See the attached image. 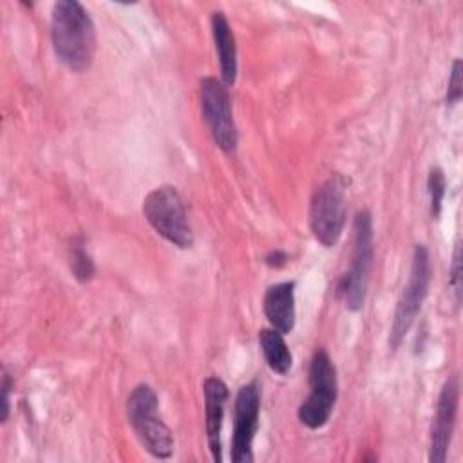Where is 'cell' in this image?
Wrapping results in <instances>:
<instances>
[{
    "instance_id": "5b68a950",
    "label": "cell",
    "mask_w": 463,
    "mask_h": 463,
    "mask_svg": "<svg viewBox=\"0 0 463 463\" xmlns=\"http://www.w3.org/2000/svg\"><path fill=\"white\" fill-rule=\"evenodd\" d=\"M429 282H430V257L423 244H416L412 251L409 280L398 298V304L392 315V324L389 333V347L392 351H396L402 345L405 335L409 333L412 322L416 320L421 309V304L427 297Z\"/></svg>"
},
{
    "instance_id": "7a4b0ae2",
    "label": "cell",
    "mask_w": 463,
    "mask_h": 463,
    "mask_svg": "<svg viewBox=\"0 0 463 463\" xmlns=\"http://www.w3.org/2000/svg\"><path fill=\"white\" fill-rule=\"evenodd\" d=\"M127 418L143 447L154 458L165 459L172 456V430L159 414V400L150 385L139 383L130 391L127 398Z\"/></svg>"
},
{
    "instance_id": "277c9868",
    "label": "cell",
    "mask_w": 463,
    "mask_h": 463,
    "mask_svg": "<svg viewBox=\"0 0 463 463\" xmlns=\"http://www.w3.org/2000/svg\"><path fill=\"white\" fill-rule=\"evenodd\" d=\"M143 215L148 224L170 244L192 248L194 232L181 194L172 184L154 188L143 201Z\"/></svg>"
},
{
    "instance_id": "8fae6325",
    "label": "cell",
    "mask_w": 463,
    "mask_h": 463,
    "mask_svg": "<svg viewBox=\"0 0 463 463\" xmlns=\"http://www.w3.org/2000/svg\"><path fill=\"white\" fill-rule=\"evenodd\" d=\"M204 391V427H206V439L215 463L222 461V447H221V430H222V418H224V405L228 400V387L226 383L217 378L210 376L203 383Z\"/></svg>"
},
{
    "instance_id": "8992f818",
    "label": "cell",
    "mask_w": 463,
    "mask_h": 463,
    "mask_svg": "<svg viewBox=\"0 0 463 463\" xmlns=\"http://www.w3.org/2000/svg\"><path fill=\"white\" fill-rule=\"evenodd\" d=\"M309 389L311 391L300 403L297 414L300 423L307 429H320L329 421L338 394L336 369L324 349L317 351L311 358Z\"/></svg>"
},
{
    "instance_id": "ac0fdd59",
    "label": "cell",
    "mask_w": 463,
    "mask_h": 463,
    "mask_svg": "<svg viewBox=\"0 0 463 463\" xmlns=\"http://www.w3.org/2000/svg\"><path fill=\"white\" fill-rule=\"evenodd\" d=\"M449 286L454 291V300L459 304L461 300V248L456 244L454 248V257H452V268H450V277H449Z\"/></svg>"
},
{
    "instance_id": "d6986e66",
    "label": "cell",
    "mask_w": 463,
    "mask_h": 463,
    "mask_svg": "<svg viewBox=\"0 0 463 463\" xmlns=\"http://www.w3.org/2000/svg\"><path fill=\"white\" fill-rule=\"evenodd\" d=\"M11 385H13L11 376H9L7 369L4 367L2 369V385H0V389H2V423L9 418V392H11Z\"/></svg>"
},
{
    "instance_id": "ba28073f",
    "label": "cell",
    "mask_w": 463,
    "mask_h": 463,
    "mask_svg": "<svg viewBox=\"0 0 463 463\" xmlns=\"http://www.w3.org/2000/svg\"><path fill=\"white\" fill-rule=\"evenodd\" d=\"M201 110L210 128L213 143L224 152L232 154L237 148V127L232 114V101L228 87L213 78L206 76L199 83Z\"/></svg>"
},
{
    "instance_id": "30bf717a",
    "label": "cell",
    "mask_w": 463,
    "mask_h": 463,
    "mask_svg": "<svg viewBox=\"0 0 463 463\" xmlns=\"http://www.w3.org/2000/svg\"><path fill=\"white\" fill-rule=\"evenodd\" d=\"M458 400H459V382H458V376L452 374L445 380L436 403V414L430 429V445H429L430 463H443L447 459L450 438L454 432L456 414H458Z\"/></svg>"
},
{
    "instance_id": "5bb4252c",
    "label": "cell",
    "mask_w": 463,
    "mask_h": 463,
    "mask_svg": "<svg viewBox=\"0 0 463 463\" xmlns=\"http://www.w3.org/2000/svg\"><path fill=\"white\" fill-rule=\"evenodd\" d=\"M259 345L268 367L277 374H288L293 364L291 351L284 342V335L273 327L259 331Z\"/></svg>"
},
{
    "instance_id": "9c48e42d",
    "label": "cell",
    "mask_w": 463,
    "mask_h": 463,
    "mask_svg": "<svg viewBox=\"0 0 463 463\" xmlns=\"http://www.w3.org/2000/svg\"><path fill=\"white\" fill-rule=\"evenodd\" d=\"M260 414V387L257 382L242 385L235 396L233 407V432L230 458L233 463L253 461V438L259 429Z\"/></svg>"
},
{
    "instance_id": "7c38bea8",
    "label": "cell",
    "mask_w": 463,
    "mask_h": 463,
    "mask_svg": "<svg viewBox=\"0 0 463 463\" xmlns=\"http://www.w3.org/2000/svg\"><path fill=\"white\" fill-rule=\"evenodd\" d=\"M262 307L271 327L288 335L295 326V282L286 280L269 286L264 293Z\"/></svg>"
},
{
    "instance_id": "9a60e30c",
    "label": "cell",
    "mask_w": 463,
    "mask_h": 463,
    "mask_svg": "<svg viewBox=\"0 0 463 463\" xmlns=\"http://www.w3.org/2000/svg\"><path fill=\"white\" fill-rule=\"evenodd\" d=\"M69 264H71V271L72 275L80 280V282H87L94 277V262L90 259V255L85 251L83 248V239H74L69 250Z\"/></svg>"
},
{
    "instance_id": "ffe728a7",
    "label": "cell",
    "mask_w": 463,
    "mask_h": 463,
    "mask_svg": "<svg viewBox=\"0 0 463 463\" xmlns=\"http://www.w3.org/2000/svg\"><path fill=\"white\" fill-rule=\"evenodd\" d=\"M286 260H288V255H286L284 251H280V250L269 251V253L266 255V264L271 266V268H280V266L286 264Z\"/></svg>"
},
{
    "instance_id": "52a82bcc",
    "label": "cell",
    "mask_w": 463,
    "mask_h": 463,
    "mask_svg": "<svg viewBox=\"0 0 463 463\" xmlns=\"http://www.w3.org/2000/svg\"><path fill=\"white\" fill-rule=\"evenodd\" d=\"M353 230H354V241H353L351 268L340 280L338 293L344 297L345 306L356 311L365 302L369 273L373 266V219L369 210L356 212Z\"/></svg>"
},
{
    "instance_id": "3957f363",
    "label": "cell",
    "mask_w": 463,
    "mask_h": 463,
    "mask_svg": "<svg viewBox=\"0 0 463 463\" xmlns=\"http://www.w3.org/2000/svg\"><path fill=\"white\" fill-rule=\"evenodd\" d=\"M347 217V179L331 174L313 194L309 203V228L313 237L331 248L342 237Z\"/></svg>"
},
{
    "instance_id": "4fadbf2b",
    "label": "cell",
    "mask_w": 463,
    "mask_h": 463,
    "mask_svg": "<svg viewBox=\"0 0 463 463\" xmlns=\"http://www.w3.org/2000/svg\"><path fill=\"white\" fill-rule=\"evenodd\" d=\"M212 36L215 43V51L219 56L221 67V81L226 87H232L237 80V45L233 31L228 24V18L222 11L212 13Z\"/></svg>"
},
{
    "instance_id": "6da1fadb",
    "label": "cell",
    "mask_w": 463,
    "mask_h": 463,
    "mask_svg": "<svg viewBox=\"0 0 463 463\" xmlns=\"http://www.w3.org/2000/svg\"><path fill=\"white\" fill-rule=\"evenodd\" d=\"M51 42L58 60L74 72L90 67L96 54V27L76 0H60L52 7Z\"/></svg>"
},
{
    "instance_id": "2e32d148",
    "label": "cell",
    "mask_w": 463,
    "mask_h": 463,
    "mask_svg": "<svg viewBox=\"0 0 463 463\" xmlns=\"http://www.w3.org/2000/svg\"><path fill=\"white\" fill-rule=\"evenodd\" d=\"M427 186H429V195H430V215L434 219H438L441 213V203H443L445 188H447L445 174L441 168H438V166L430 168Z\"/></svg>"
},
{
    "instance_id": "e0dca14e",
    "label": "cell",
    "mask_w": 463,
    "mask_h": 463,
    "mask_svg": "<svg viewBox=\"0 0 463 463\" xmlns=\"http://www.w3.org/2000/svg\"><path fill=\"white\" fill-rule=\"evenodd\" d=\"M461 94H463V87H461V60L456 58L454 63H452L449 89H447V96H445L447 105L458 103L461 99Z\"/></svg>"
}]
</instances>
